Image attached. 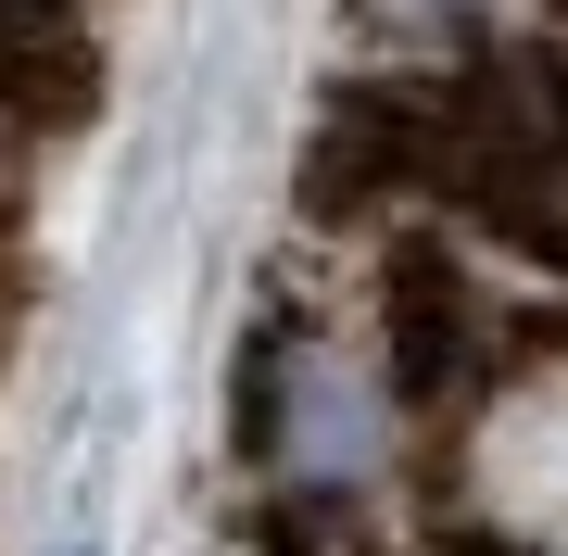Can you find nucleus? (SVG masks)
<instances>
[{
    "label": "nucleus",
    "instance_id": "f257e3e1",
    "mask_svg": "<svg viewBox=\"0 0 568 556\" xmlns=\"http://www.w3.org/2000/svg\"><path fill=\"white\" fill-rule=\"evenodd\" d=\"M392 443H405V392H392V354L328 330V316H278L253 330V380H241V455L265 468V494L291 518H354L379 494Z\"/></svg>",
    "mask_w": 568,
    "mask_h": 556
},
{
    "label": "nucleus",
    "instance_id": "f03ea898",
    "mask_svg": "<svg viewBox=\"0 0 568 556\" xmlns=\"http://www.w3.org/2000/svg\"><path fill=\"white\" fill-rule=\"evenodd\" d=\"M556 13H568V0H556Z\"/></svg>",
    "mask_w": 568,
    "mask_h": 556
}]
</instances>
